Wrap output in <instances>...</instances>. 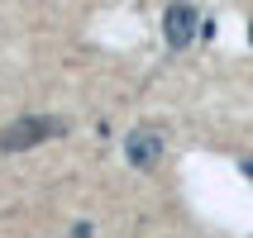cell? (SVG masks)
Masks as SVG:
<instances>
[{"instance_id": "6da1fadb", "label": "cell", "mask_w": 253, "mask_h": 238, "mask_svg": "<svg viewBox=\"0 0 253 238\" xmlns=\"http://www.w3.org/2000/svg\"><path fill=\"white\" fill-rule=\"evenodd\" d=\"M67 134V124L62 119H14V124H5L0 129V148L5 153H24V148H39L43 138H62Z\"/></svg>"}, {"instance_id": "7a4b0ae2", "label": "cell", "mask_w": 253, "mask_h": 238, "mask_svg": "<svg viewBox=\"0 0 253 238\" xmlns=\"http://www.w3.org/2000/svg\"><path fill=\"white\" fill-rule=\"evenodd\" d=\"M201 29H206V24H201V14L191 10L186 0H172V10L163 14V38H168V48H177V53L191 48V38H196Z\"/></svg>"}, {"instance_id": "3957f363", "label": "cell", "mask_w": 253, "mask_h": 238, "mask_svg": "<svg viewBox=\"0 0 253 238\" xmlns=\"http://www.w3.org/2000/svg\"><path fill=\"white\" fill-rule=\"evenodd\" d=\"M125 157L129 162H134V167H158V157H163V138H158L153 129H134V134H129L125 138Z\"/></svg>"}, {"instance_id": "277c9868", "label": "cell", "mask_w": 253, "mask_h": 238, "mask_svg": "<svg viewBox=\"0 0 253 238\" xmlns=\"http://www.w3.org/2000/svg\"><path fill=\"white\" fill-rule=\"evenodd\" d=\"M244 176H253V162H244Z\"/></svg>"}, {"instance_id": "5b68a950", "label": "cell", "mask_w": 253, "mask_h": 238, "mask_svg": "<svg viewBox=\"0 0 253 238\" xmlns=\"http://www.w3.org/2000/svg\"><path fill=\"white\" fill-rule=\"evenodd\" d=\"M249 43H253V24H249Z\"/></svg>"}]
</instances>
